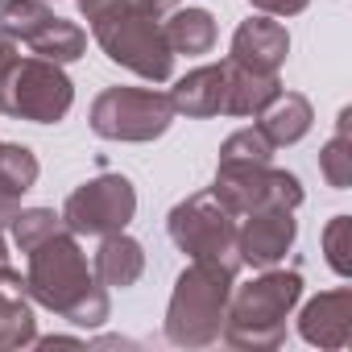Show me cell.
<instances>
[{"label":"cell","mask_w":352,"mask_h":352,"mask_svg":"<svg viewBox=\"0 0 352 352\" xmlns=\"http://www.w3.org/2000/svg\"><path fill=\"white\" fill-rule=\"evenodd\" d=\"M25 290L38 307L63 315L71 327H100L112 315L108 286L96 282L91 261L67 224L25 253Z\"/></svg>","instance_id":"6da1fadb"},{"label":"cell","mask_w":352,"mask_h":352,"mask_svg":"<svg viewBox=\"0 0 352 352\" xmlns=\"http://www.w3.org/2000/svg\"><path fill=\"white\" fill-rule=\"evenodd\" d=\"M298 298H302V274L298 270L270 265L245 286L232 282V298H228L220 340L232 348H245V352L278 348L286 340V319L298 307Z\"/></svg>","instance_id":"7a4b0ae2"},{"label":"cell","mask_w":352,"mask_h":352,"mask_svg":"<svg viewBox=\"0 0 352 352\" xmlns=\"http://www.w3.org/2000/svg\"><path fill=\"white\" fill-rule=\"evenodd\" d=\"M236 274L216 261H191L174 278L170 302H166V340L179 348H208L224 331L228 298H232Z\"/></svg>","instance_id":"3957f363"},{"label":"cell","mask_w":352,"mask_h":352,"mask_svg":"<svg viewBox=\"0 0 352 352\" xmlns=\"http://www.w3.org/2000/svg\"><path fill=\"white\" fill-rule=\"evenodd\" d=\"M0 104H5V116L58 124L75 104V83L67 79L63 63L38 54H9L0 63Z\"/></svg>","instance_id":"277c9868"},{"label":"cell","mask_w":352,"mask_h":352,"mask_svg":"<svg viewBox=\"0 0 352 352\" xmlns=\"http://www.w3.org/2000/svg\"><path fill=\"white\" fill-rule=\"evenodd\" d=\"M166 232L191 261H216L224 270H241V249H236V216L208 191L187 195L174 204L166 216Z\"/></svg>","instance_id":"5b68a950"},{"label":"cell","mask_w":352,"mask_h":352,"mask_svg":"<svg viewBox=\"0 0 352 352\" xmlns=\"http://www.w3.org/2000/svg\"><path fill=\"white\" fill-rule=\"evenodd\" d=\"M91 38L100 42V50L116 67L133 71L145 83H166L174 75V50L166 46V34H162V21L157 17H145V13H112V17H100L91 25Z\"/></svg>","instance_id":"8992f818"},{"label":"cell","mask_w":352,"mask_h":352,"mask_svg":"<svg viewBox=\"0 0 352 352\" xmlns=\"http://www.w3.org/2000/svg\"><path fill=\"white\" fill-rule=\"evenodd\" d=\"M174 104L157 87H104L91 100V133L104 141H153L170 129Z\"/></svg>","instance_id":"52a82bcc"},{"label":"cell","mask_w":352,"mask_h":352,"mask_svg":"<svg viewBox=\"0 0 352 352\" xmlns=\"http://www.w3.org/2000/svg\"><path fill=\"white\" fill-rule=\"evenodd\" d=\"M212 195L241 220L261 208H298L302 183L298 174L278 170L274 162H216V183Z\"/></svg>","instance_id":"ba28073f"},{"label":"cell","mask_w":352,"mask_h":352,"mask_svg":"<svg viewBox=\"0 0 352 352\" xmlns=\"http://www.w3.org/2000/svg\"><path fill=\"white\" fill-rule=\"evenodd\" d=\"M63 224L75 232V236H108V232H124L129 220L137 216V191L124 174H96V179L79 183L67 204H63Z\"/></svg>","instance_id":"9c48e42d"},{"label":"cell","mask_w":352,"mask_h":352,"mask_svg":"<svg viewBox=\"0 0 352 352\" xmlns=\"http://www.w3.org/2000/svg\"><path fill=\"white\" fill-rule=\"evenodd\" d=\"M298 236V220L290 208H261L236 220V249H241V265L253 270H270L282 265L286 253L294 249Z\"/></svg>","instance_id":"30bf717a"},{"label":"cell","mask_w":352,"mask_h":352,"mask_svg":"<svg viewBox=\"0 0 352 352\" xmlns=\"http://www.w3.org/2000/svg\"><path fill=\"white\" fill-rule=\"evenodd\" d=\"M286 54H290V34H286V25L274 21V17H265V13H257V17H249V21L236 25V34H232V54H228V58H232L236 67H249V71H261V75H278L282 63H286Z\"/></svg>","instance_id":"8fae6325"},{"label":"cell","mask_w":352,"mask_h":352,"mask_svg":"<svg viewBox=\"0 0 352 352\" xmlns=\"http://www.w3.org/2000/svg\"><path fill=\"white\" fill-rule=\"evenodd\" d=\"M298 336L315 348H344L352 340V290L336 286L315 294L298 315Z\"/></svg>","instance_id":"7c38bea8"},{"label":"cell","mask_w":352,"mask_h":352,"mask_svg":"<svg viewBox=\"0 0 352 352\" xmlns=\"http://www.w3.org/2000/svg\"><path fill=\"white\" fill-rule=\"evenodd\" d=\"M224 83H228V63H204L183 79H174V87L166 91L174 104V116H187V120L224 116Z\"/></svg>","instance_id":"4fadbf2b"},{"label":"cell","mask_w":352,"mask_h":352,"mask_svg":"<svg viewBox=\"0 0 352 352\" xmlns=\"http://www.w3.org/2000/svg\"><path fill=\"white\" fill-rule=\"evenodd\" d=\"M34 340H38V319H34V298L25 290V274L5 261L0 265V348H34Z\"/></svg>","instance_id":"5bb4252c"},{"label":"cell","mask_w":352,"mask_h":352,"mask_svg":"<svg viewBox=\"0 0 352 352\" xmlns=\"http://www.w3.org/2000/svg\"><path fill=\"white\" fill-rule=\"evenodd\" d=\"M91 274H96V282L108 286V290H129V286H137L141 274H145V249H141V241H133L129 232H108V236H100V249H96V257H91Z\"/></svg>","instance_id":"9a60e30c"},{"label":"cell","mask_w":352,"mask_h":352,"mask_svg":"<svg viewBox=\"0 0 352 352\" xmlns=\"http://www.w3.org/2000/svg\"><path fill=\"white\" fill-rule=\"evenodd\" d=\"M311 124H315V108H311V100L298 96V91H286V87H282V91L257 112V129L265 133V141H270L274 149L298 145V141L311 133Z\"/></svg>","instance_id":"2e32d148"},{"label":"cell","mask_w":352,"mask_h":352,"mask_svg":"<svg viewBox=\"0 0 352 352\" xmlns=\"http://www.w3.org/2000/svg\"><path fill=\"white\" fill-rule=\"evenodd\" d=\"M228 63V83H224V116H257L278 91H282V79L278 75H261V71H249V67H236L232 58Z\"/></svg>","instance_id":"e0dca14e"},{"label":"cell","mask_w":352,"mask_h":352,"mask_svg":"<svg viewBox=\"0 0 352 352\" xmlns=\"http://www.w3.org/2000/svg\"><path fill=\"white\" fill-rule=\"evenodd\" d=\"M162 34H166V46L174 50V58L179 54H208L216 46V17L199 5H179L174 13H166L162 21Z\"/></svg>","instance_id":"ac0fdd59"},{"label":"cell","mask_w":352,"mask_h":352,"mask_svg":"<svg viewBox=\"0 0 352 352\" xmlns=\"http://www.w3.org/2000/svg\"><path fill=\"white\" fill-rule=\"evenodd\" d=\"M38 58H50V63H75V58H83V50H87V34H83V25H75V21H67V17H50L30 42H25Z\"/></svg>","instance_id":"d6986e66"},{"label":"cell","mask_w":352,"mask_h":352,"mask_svg":"<svg viewBox=\"0 0 352 352\" xmlns=\"http://www.w3.org/2000/svg\"><path fill=\"white\" fill-rule=\"evenodd\" d=\"M50 17V0H0V38L25 46Z\"/></svg>","instance_id":"ffe728a7"},{"label":"cell","mask_w":352,"mask_h":352,"mask_svg":"<svg viewBox=\"0 0 352 352\" xmlns=\"http://www.w3.org/2000/svg\"><path fill=\"white\" fill-rule=\"evenodd\" d=\"M348 120H352V112L344 108L340 120H336L331 141L319 149V174L327 179V187H336V191L352 187V137H348Z\"/></svg>","instance_id":"44dd1931"},{"label":"cell","mask_w":352,"mask_h":352,"mask_svg":"<svg viewBox=\"0 0 352 352\" xmlns=\"http://www.w3.org/2000/svg\"><path fill=\"white\" fill-rule=\"evenodd\" d=\"M38 183V157L30 145H13V141H0V191L9 195H25Z\"/></svg>","instance_id":"7402d4cb"},{"label":"cell","mask_w":352,"mask_h":352,"mask_svg":"<svg viewBox=\"0 0 352 352\" xmlns=\"http://www.w3.org/2000/svg\"><path fill=\"white\" fill-rule=\"evenodd\" d=\"M63 228V216L50 212V208H21L13 220H9V236L21 253H30L34 245H42L46 236H54Z\"/></svg>","instance_id":"603a6c76"},{"label":"cell","mask_w":352,"mask_h":352,"mask_svg":"<svg viewBox=\"0 0 352 352\" xmlns=\"http://www.w3.org/2000/svg\"><path fill=\"white\" fill-rule=\"evenodd\" d=\"M183 0H79V13L87 17V25H96L100 17H112V13H145V17H166L174 13Z\"/></svg>","instance_id":"cb8c5ba5"},{"label":"cell","mask_w":352,"mask_h":352,"mask_svg":"<svg viewBox=\"0 0 352 352\" xmlns=\"http://www.w3.org/2000/svg\"><path fill=\"white\" fill-rule=\"evenodd\" d=\"M323 257L327 265L348 278L352 274V216H331L327 228H323Z\"/></svg>","instance_id":"d4e9b609"},{"label":"cell","mask_w":352,"mask_h":352,"mask_svg":"<svg viewBox=\"0 0 352 352\" xmlns=\"http://www.w3.org/2000/svg\"><path fill=\"white\" fill-rule=\"evenodd\" d=\"M220 162H274V145L265 141V133L253 129H236L224 145H220Z\"/></svg>","instance_id":"484cf974"},{"label":"cell","mask_w":352,"mask_h":352,"mask_svg":"<svg viewBox=\"0 0 352 352\" xmlns=\"http://www.w3.org/2000/svg\"><path fill=\"white\" fill-rule=\"evenodd\" d=\"M249 5L257 13H265V17H298L311 0H249Z\"/></svg>","instance_id":"4316f807"},{"label":"cell","mask_w":352,"mask_h":352,"mask_svg":"<svg viewBox=\"0 0 352 352\" xmlns=\"http://www.w3.org/2000/svg\"><path fill=\"white\" fill-rule=\"evenodd\" d=\"M21 212V199L9 195V191H0V228H9V220Z\"/></svg>","instance_id":"83f0119b"},{"label":"cell","mask_w":352,"mask_h":352,"mask_svg":"<svg viewBox=\"0 0 352 352\" xmlns=\"http://www.w3.org/2000/svg\"><path fill=\"white\" fill-rule=\"evenodd\" d=\"M9 261V241H5V228H0V265Z\"/></svg>","instance_id":"f1b7e54d"},{"label":"cell","mask_w":352,"mask_h":352,"mask_svg":"<svg viewBox=\"0 0 352 352\" xmlns=\"http://www.w3.org/2000/svg\"><path fill=\"white\" fill-rule=\"evenodd\" d=\"M0 116H5V104H0Z\"/></svg>","instance_id":"f546056e"}]
</instances>
